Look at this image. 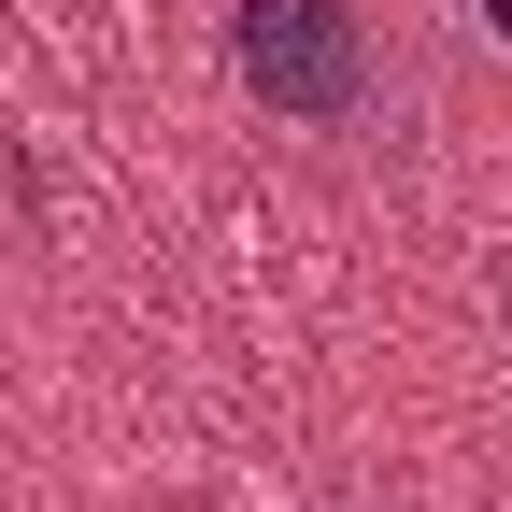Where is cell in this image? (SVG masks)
Instances as JSON below:
<instances>
[{
	"instance_id": "obj_1",
	"label": "cell",
	"mask_w": 512,
	"mask_h": 512,
	"mask_svg": "<svg viewBox=\"0 0 512 512\" xmlns=\"http://www.w3.org/2000/svg\"><path fill=\"white\" fill-rule=\"evenodd\" d=\"M228 57L285 128H370L384 114V43H370L356 0H242Z\"/></svg>"
},
{
	"instance_id": "obj_2",
	"label": "cell",
	"mask_w": 512,
	"mask_h": 512,
	"mask_svg": "<svg viewBox=\"0 0 512 512\" xmlns=\"http://www.w3.org/2000/svg\"><path fill=\"white\" fill-rule=\"evenodd\" d=\"M356 512H399V498H356Z\"/></svg>"
}]
</instances>
